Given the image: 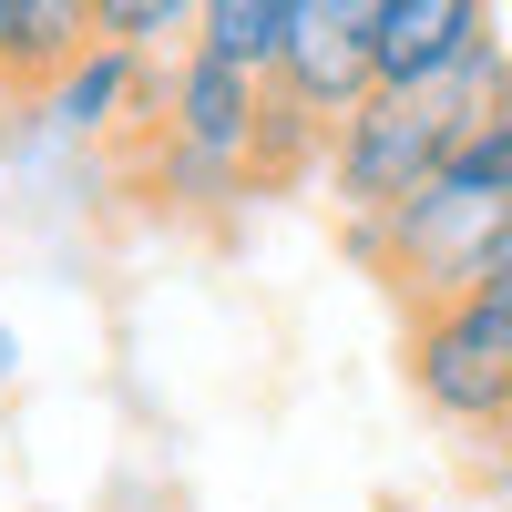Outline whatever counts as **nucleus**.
<instances>
[{"label":"nucleus","instance_id":"obj_6","mask_svg":"<svg viewBox=\"0 0 512 512\" xmlns=\"http://www.w3.org/2000/svg\"><path fill=\"white\" fill-rule=\"evenodd\" d=\"M103 41V11L93 0H0V93L11 103H41L52 82Z\"/></svg>","mask_w":512,"mask_h":512},{"label":"nucleus","instance_id":"obj_1","mask_svg":"<svg viewBox=\"0 0 512 512\" xmlns=\"http://www.w3.org/2000/svg\"><path fill=\"white\" fill-rule=\"evenodd\" d=\"M502 103H512L502 41H482V52H461L441 72H420V82H369V103L328 134V195H338V216H390V205L431 185L441 164L461 154V134H472L482 113H502Z\"/></svg>","mask_w":512,"mask_h":512},{"label":"nucleus","instance_id":"obj_8","mask_svg":"<svg viewBox=\"0 0 512 512\" xmlns=\"http://www.w3.org/2000/svg\"><path fill=\"white\" fill-rule=\"evenodd\" d=\"M287 21H297V0H205V11H195V41H205V52H226V62H246V72H277Z\"/></svg>","mask_w":512,"mask_h":512},{"label":"nucleus","instance_id":"obj_4","mask_svg":"<svg viewBox=\"0 0 512 512\" xmlns=\"http://www.w3.org/2000/svg\"><path fill=\"white\" fill-rule=\"evenodd\" d=\"M154 134L185 144V154H216L256 185V134H267V72H246L226 52L185 41L175 72H164V103H154Z\"/></svg>","mask_w":512,"mask_h":512},{"label":"nucleus","instance_id":"obj_5","mask_svg":"<svg viewBox=\"0 0 512 512\" xmlns=\"http://www.w3.org/2000/svg\"><path fill=\"white\" fill-rule=\"evenodd\" d=\"M144 62H154V52H134V41H93V52L31 103L41 134H52V144H103V134H123L134 113H154L164 82H144Z\"/></svg>","mask_w":512,"mask_h":512},{"label":"nucleus","instance_id":"obj_9","mask_svg":"<svg viewBox=\"0 0 512 512\" xmlns=\"http://www.w3.org/2000/svg\"><path fill=\"white\" fill-rule=\"evenodd\" d=\"M93 11H103V41L164 52V41H195V11H205V0H93Z\"/></svg>","mask_w":512,"mask_h":512},{"label":"nucleus","instance_id":"obj_2","mask_svg":"<svg viewBox=\"0 0 512 512\" xmlns=\"http://www.w3.org/2000/svg\"><path fill=\"white\" fill-rule=\"evenodd\" d=\"M502 226H512V195L441 164V175L420 195H400L390 216H349V256L400 297V318H410V308H441V297H472Z\"/></svg>","mask_w":512,"mask_h":512},{"label":"nucleus","instance_id":"obj_11","mask_svg":"<svg viewBox=\"0 0 512 512\" xmlns=\"http://www.w3.org/2000/svg\"><path fill=\"white\" fill-rule=\"evenodd\" d=\"M472 297H492V308L512 318V226L492 236V256H482V287H472Z\"/></svg>","mask_w":512,"mask_h":512},{"label":"nucleus","instance_id":"obj_10","mask_svg":"<svg viewBox=\"0 0 512 512\" xmlns=\"http://www.w3.org/2000/svg\"><path fill=\"white\" fill-rule=\"evenodd\" d=\"M451 175H472V185H502V195H512V103H502V113H482L472 134H461Z\"/></svg>","mask_w":512,"mask_h":512},{"label":"nucleus","instance_id":"obj_12","mask_svg":"<svg viewBox=\"0 0 512 512\" xmlns=\"http://www.w3.org/2000/svg\"><path fill=\"white\" fill-rule=\"evenodd\" d=\"M11 369H21V338H11V328H0V379H11Z\"/></svg>","mask_w":512,"mask_h":512},{"label":"nucleus","instance_id":"obj_7","mask_svg":"<svg viewBox=\"0 0 512 512\" xmlns=\"http://www.w3.org/2000/svg\"><path fill=\"white\" fill-rule=\"evenodd\" d=\"M492 41V0H379V82H420Z\"/></svg>","mask_w":512,"mask_h":512},{"label":"nucleus","instance_id":"obj_13","mask_svg":"<svg viewBox=\"0 0 512 512\" xmlns=\"http://www.w3.org/2000/svg\"><path fill=\"white\" fill-rule=\"evenodd\" d=\"M369 11H379V0H369Z\"/></svg>","mask_w":512,"mask_h":512},{"label":"nucleus","instance_id":"obj_3","mask_svg":"<svg viewBox=\"0 0 512 512\" xmlns=\"http://www.w3.org/2000/svg\"><path fill=\"white\" fill-rule=\"evenodd\" d=\"M400 369L431 420L451 431H482L502 441L512 431V318L492 297H441V308H410V338H400Z\"/></svg>","mask_w":512,"mask_h":512}]
</instances>
